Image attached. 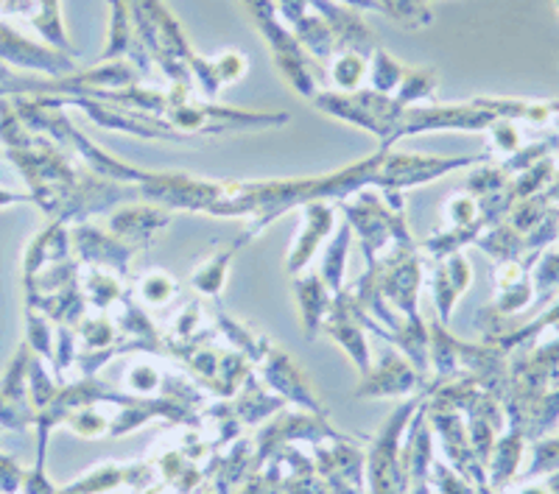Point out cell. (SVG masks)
<instances>
[{"label": "cell", "mask_w": 559, "mask_h": 494, "mask_svg": "<svg viewBox=\"0 0 559 494\" xmlns=\"http://www.w3.org/2000/svg\"><path fill=\"white\" fill-rule=\"evenodd\" d=\"M73 241H76V249L84 261L93 263V266L115 268V274L127 272L129 261H132L134 252H138V246L109 241V238H104L102 232H96V229L90 227L73 229Z\"/></svg>", "instance_id": "3957f363"}, {"label": "cell", "mask_w": 559, "mask_h": 494, "mask_svg": "<svg viewBox=\"0 0 559 494\" xmlns=\"http://www.w3.org/2000/svg\"><path fill=\"white\" fill-rule=\"evenodd\" d=\"M0 59L9 64H17V68L26 70H43L48 76H68L73 70V62L64 59L62 53L45 51L39 45L28 43L20 34H14L12 28L0 23Z\"/></svg>", "instance_id": "7a4b0ae2"}, {"label": "cell", "mask_w": 559, "mask_h": 494, "mask_svg": "<svg viewBox=\"0 0 559 494\" xmlns=\"http://www.w3.org/2000/svg\"><path fill=\"white\" fill-rule=\"evenodd\" d=\"M546 486H548V494H559V469H554V472H548Z\"/></svg>", "instance_id": "d6986e66"}, {"label": "cell", "mask_w": 559, "mask_h": 494, "mask_svg": "<svg viewBox=\"0 0 559 494\" xmlns=\"http://www.w3.org/2000/svg\"><path fill=\"white\" fill-rule=\"evenodd\" d=\"M526 442L528 438L523 436L521 431H512V427H509L507 436L492 447V453H489V481H492V486L507 489L509 483H512L518 467H521Z\"/></svg>", "instance_id": "52a82bcc"}, {"label": "cell", "mask_w": 559, "mask_h": 494, "mask_svg": "<svg viewBox=\"0 0 559 494\" xmlns=\"http://www.w3.org/2000/svg\"><path fill=\"white\" fill-rule=\"evenodd\" d=\"M489 134V152L496 157L507 159L512 154L521 152V129H518V121H509V118H498L492 126L487 129Z\"/></svg>", "instance_id": "9a60e30c"}, {"label": "cell", "mask_w": 559, "mask_h": 494, "mask_svg": "<svg viewBox=\"0 0 559 494\" xmlns=\"http://www.w3.org/2000/svg\"><path fill=\"white\" fill-rule=\"evenodd\" d=\"M349 224H342L338 234L333 238L331 249L324 252V263H322V279L324 286L331 288L333 293L342 291V277H344V263H347V249H349Z\"/></svg>", "instance_id": "8fae6325"}, {"label": "cell", "mask_w": 559, "mask_h": 494, "mask_svg": "<svg viewBox=\"0 0 559 494\" xmlns=\"http://www.w3.org/2000/svg\"><path fill=\"white\" fill-rule=\"evenodd\" d=\"M138 293L148 308H163V304L177 297V279L168 277L166 272H152L146 277H140Z\"/></svg>", "instance_id": "4fadbf2b"}, {"label": "cell", "mask_w": 559, "mask_h": 494, "mask_svg": "<svg viewBox=\"0 0 559 494\" xmlns=\"http://www.w3.org/2000/svg\"><path fill=\"white\" fill-rule=\"evenodd\" d=\"M238 241L233 243V246L227 249L224 254H213L207 263H204L202 268H199L197 274H193V288L202 293H207V297H218L224 288V282H227V268H229V261H233V254H236Z\"/></svg>", "instance_id": "30bf717a"}, {"label": "cell", "mask_w": 559, "mask_h": 494, "mask_svg": "<svg viewBox=\"0 0 559 494\" xmlns=\"http://www.w3.org/2000/svg\"><path fill=\"white\" fill-rule=\"evenodd\" d=\"M12 204H34L32 193H14V191H3L0 188V209L12 207Z\"/></svg>", "instance_id": "ac0fdd59"}, {"label": "cell", "mask_w": 559, "mask_h": 494, "mask_svg": "<svg viewBox=\"0 0 559 494\" xmlns=\"http://www.w3.org/2000/svg\"><path fill=\"white\" fill-rule=\"evenodd\" d=\"M26 324H28V344L37 349L39 356L51 358V327H48V322L43 318V313H37L28 308Z\"/></svg>", "instance_id": "e0dca14e"}, {"label": "cell", "mask_w": 559, "mask_h": 494, "mask_svg": "<svg viewBox=\"0 0 559 494\" xmlns=\"http://www.w3.org/2000/svg\"><path fill=\"white\" fill-rule=\"evenodd\" d=\"M84 291H87V297L96 302V308H109V304L121 299V282L115 277H109L107 272L93 268L90 277L84 279Z\"/></svg>", "instance_id": "2e32d148"}, {"label": "cell", "mask_w": 559, "mask_h": 494, "mask_svg": "<svg viewBox=\"0 0 559 494\" xmlns=\"http://www.w3.org/2000/svg\"><path fill=\"white\" fill-rule=\"evenodd\" d=\"M166 224L168 213L154 207H129L109 218L112 232L118 234V238H123V241H132L134 246H143L146 241H152L159 229H166Z\"/></svg>", "instance_id": "5b68a950"}, {"label": "cell", "mask_w": 559, "mask_h": 494, "mask_svg": "<svg viewBox=\"0 0 559 494\" xmlns=\"http://www.w3.org/2000/svg\"><path fill=\"white\" fill-rule=\"evenodd\" d=\"M333 218H336V209L324 202H311L302 207V229H299L297 241H294L292 252L286 257V272L292 277L306 272L308 263L313 261L317 249L322 246V241L331 234Z\"/></svg>", "instance_id": "6da1fadb"}, {"label": "cell", "mask_w": 559, "mask_h": 494, "mask_svg": "<svg viewBox=\"0 0 559 494\" xmlns=\"http://www.w3.org/2000/svg\"><path fill=\"white\" fill-rule=\"evenodd\" d=\"M367 76V62L358 51H336L331 57V87L336 93H356Z\"/></svg>", "instance_id": "9c48e42d"}, {"label": "cell", "mask_w": 559, "mask_h": 494, "mask_svg": "<svg viewBox=\"0 0 559 494\" xmlns=\"http://www.w3.org/2000/svg\"><path fill=\"white\" fill-rule=\"evenodd\" d=\"M554 3H557V12H559V0H554Z\"/></svg>", "instance_id": "ffe728a7"}, {"label": "cell", "mask_w": 559, "mask_h": 494, "mask_svg": "<svg viewBox=\"0 0 559 494\" xmlns=\"http://www.w3.org/2000/svg\"><path fill=\"white\" fill-rule=\"evenodd\" d=\"M403 76H406V68L392 62L381 48H376V59H372V64H369V82H372V89L389 96L394 87H401Z\"/></svg>", "instance_id": "7c38bea8"}, {"label": "cell", "mask_w": 559, "mask_h": 494, "mask_svg": "<svg viewBox=\"0 0 559 494\" xmlns=\"http://www.w3.org/2000/svg\"><path fill=\"white\" fill-rule=\"evenodd\" d=\"M294 291L299 299V313H302V327L308 329V336H317V329L328 318V308H331V288L324 286L322 277H306L294 282Z\"/></svg>", "instance_id": "8992f818"}, {"label": "cell", "mask_w": 559, "mask_h": 494, "mask_svg": "<svg viewBox=\"0 0 559 494\" xmlns=\"http://www.w3.org/2000/svg\"><path fill=\"white\" fill-rule=\"evenodd\" d=\"M433 89H437V73L431 68L426 70H406L401 87H397V101L403 107L414 101H423V98H431Z\"/></svg>", "instance_id": "5bb4252c"}, {"label": "cell", "mask_w": 559, "mask_h": 494, "mask_svg": "<svg viewBox=\"0 0 559 494\" xmlns=\"http://www.w3.org/2000/svg\"><path fill=\"white\" fill-rule=\"evenodd\" d=\"M473 282V268L467 263V257L459 252L448 254L445 266L437 268V277H433V302L439 308V318L448 322L451 318L453 304L456 299L467 291V286Z\"/></svg>", "instance_id": "277c9868"}, {"label": "cell", "mask_w": 559, "mask_h": 494, "mask_svg": "<svg viewBox=\"0 0 559 494\" xmlns=\"http://www.w3.org/2000/svg\"><path fill=\"white\" fill-rule=\"evenodd\" d=\"M417 383V374L406 366L397 356H389L386 363H383V372L376 374V377H369L367 386L361 388L364 394H376V397H383V394H403L408 388H414Z\"/></svg>", "instance_id": "ba28073f"}]
</instances>
